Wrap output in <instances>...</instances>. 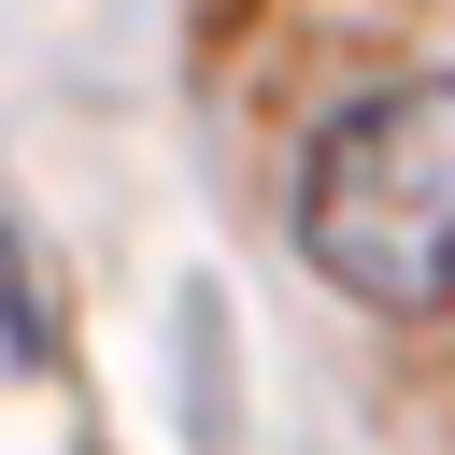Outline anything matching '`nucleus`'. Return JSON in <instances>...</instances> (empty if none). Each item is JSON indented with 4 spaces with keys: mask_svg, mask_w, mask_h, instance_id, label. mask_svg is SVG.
<instances>
[{
    "mask_svg": "<svg viewBox=\"0 0 455 455\" xmlns=\"http://www.w3.org/2000/svg\"><path fill=\"white\" fill-rule=\"evenodd\" d=\"M299 256L355 313H455V71L370 85L313 128Z\"/></svg>",
    "mask_w": 455,
    "mask_h": 455,
    "instance_id": "f257e3e1",
    "label": "nucleus"
}]
</instances>
